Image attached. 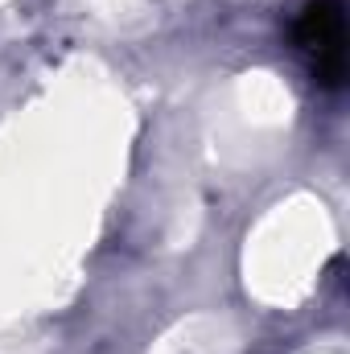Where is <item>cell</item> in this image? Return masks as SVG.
I'll use <instances>...</instances> for the list:
<instances>
[{
	"label": "cell",
	"mask_w": 350,
	"mask_h": 354,
	"mask_svg": "<svg viewBox=\"0 0 350 354\" xmlns=\"http://www.w3.org/2000/svg\"><path fill=\"white\" fill-rule=\"evenodd\" d=\"M297 46L309 54L322 87H338L347 79V17L342 0H309L297 21Z\"/></svg>",
	"instance_id": "cell-1"
}]
</instances>
